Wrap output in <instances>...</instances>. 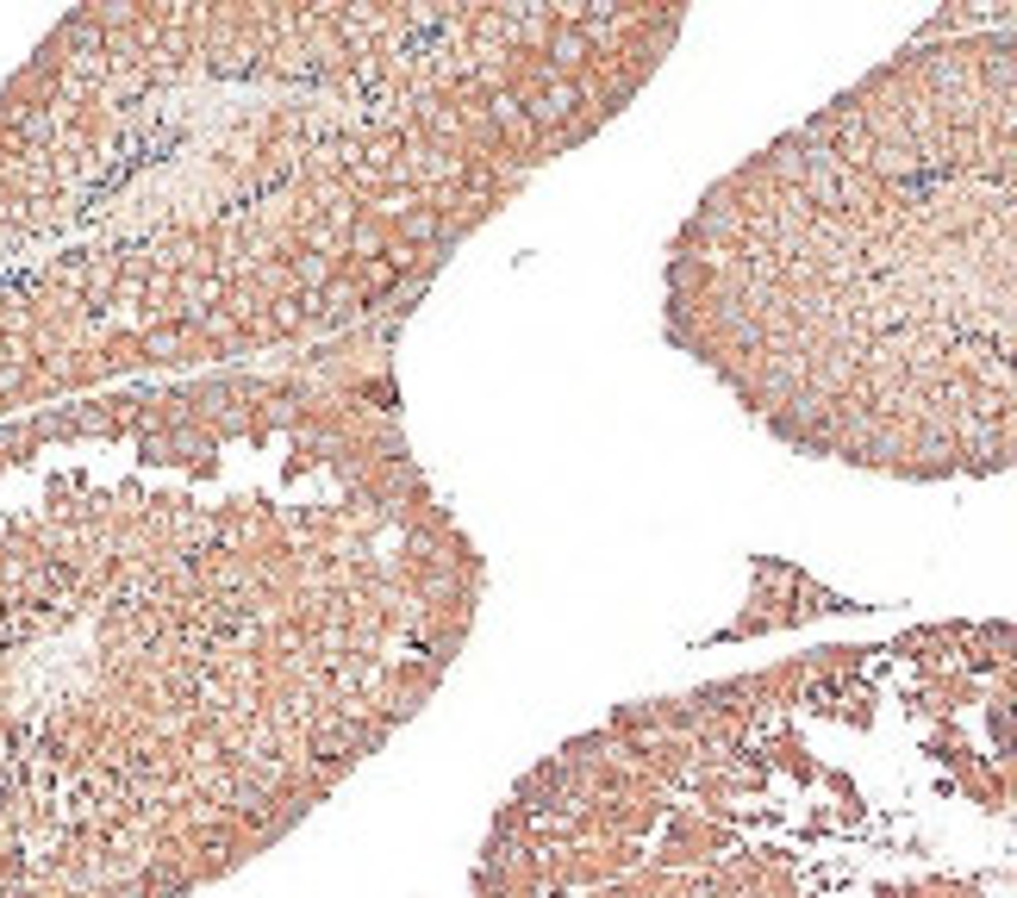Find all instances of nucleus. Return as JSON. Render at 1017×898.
<instances>
[{
    "instance_id": "1",
    "label": "nucleus",
    "mask_w": 1017,
    "mask_h": 898,
    "mask_svg": "<svg viewBox=\"0 0 1017 898\" xmlns=\"http://www.w3.org/2000/svg\"><path fill=\"white\" fill-rule=\"evenodd\" d=\"M400 325L0 419V898L207 893L431 706L487 562Z\"/></svg>"
},
{
    "instance_id": "2",
    "label": "nucleus",
    "mask_w": 1017,
    "mask_h": 898,
    "mask_svg": "<svg viewBox=\"0 0 1017 898\" xmlns=\"http://www.w3.org/2000/svg\"><path fill=\"white\" fill-rule=\"evenodd\" d=\"M674 38L575 0L63 13L0 81V419L412 319Z\"/></svg>"
},
{
    "instance_id": "3",
    "label": "nucleus",
    "mask_w": 1017,
    "mask_h": 898,
    "mask_svg": "<svg viewBox=\"0 0 1017 898\" xmlns=\"http://www.w3.org/2000/svg\"><path fill=\"white\" fill-rule=\"evenodd\" d=\"M662 325L799 456L1017 468V25H930L693 207Z\"/></svg>"
}]
</instances>
